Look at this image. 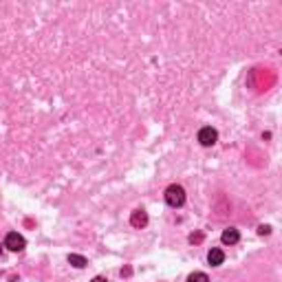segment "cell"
Instances as JSON below:
<instances>
[{"instance_id": "obj_1", "label": "cell", "mask_w": 282, "mask_h": 282, "mask_svg": "<svg viewBox=\"0 0 282 282\" xmlns=\"http://www.w3.org/2000/svg\"><path fill=\"white\" fill-rule=\"evenodd\" d=\"M165 203L170 205V207H181L185 203V190L181 185L177 183H172V185H167V190H165Z\"/></svg>"}, {"instance_id": "obj_2", "label": "cell", "mask_w": 282, "mask_h": 282, "mask_svg": "<svg viewBox=\"0 0 282 282\" xmlns=\"http://www.w3.org/2000/svg\"><path fill=\"white\" fill-rule=\"evenodd\" d=\"M5 247L9 251H22L24 247H26V240L22 234H18V232H9L7 234V238H5Z\"/></svg>"}, {"instance_id": "obj_3", "label": "cell", "mask_w": 282, "mask_h": 282, "mask_svg": "<svg viewBox=\"0 0 282 282\" xmlns=\"http://www.w3.org/2000/svg\"><path fill=\"white\" fill-rule=\"evenodd\" d=\"M218 141V132L212 128V126H205V128L199 130V144L205 148H212Z\"/></svg>"}, {"instance_id": "obj_4", "label": "cell", "mask_w": 282, "mask_h": 282, "mask_svg": "<svg viewBox=\"0 0 282 282\" xmlns=\"http://www.w3.org/2000/svg\"><path fill=\"white\" fill-rule=\"evenodd\" d=\"M130 225L135 227V230H141V227H146L148 225V214L144 210H135L132 212V216H130Z\"/></svg>"}, {"instance_id": "obj_5", "label": "cell", "mask_w": 282, "mask_h": 282, "mask_svg": "<svg viewBox=\"0 0 282 282\" xmlns=\"http://www.w3.org/2000/svg\"><path fill=\"white\" fill-rule=\"evenodd\" d=\"M220 240H223L225 245H236L240 240V234H238L236 227H227V230L223 232V236H220Z\"/></svg>"}, {"instance_id": "obj_6", "label": "cell", "mask_w": 282, "mask_h": 282, "mask_svg": "<svg viewBox=\"0 0 282 282\" xmlns=\"http://www.w3.org/2000/svg\"><path fill=\"white\" fill-rule=\"evenodd\" d=\"M207 263H210L212 267H220L225 263V253L223 249H210V253H207Z\"/></svg>"}, {"instance_id": "obj_7", "label": "cell", "mask_w": 282, "mask_h": 282, "mask_svg": "<svg viewBox=\"0 0 282 282\" xmlns=\"http://www.w3.org/2000/svg\"><path fill=\"white\" fill-rule=\"evenodd\" d=\"M69 263H71L73 267H77V269H84V267L89 265V263H86V258H84V256H77V253H71V256H69Z\"/></svg>"}, {"instance_id": "obj_8", "label": "cell", "mask_w": 282, "mask_h": 282, "mask_svg": "<svg viewBox=\"0 0 282 282\" xmlns=\"http://www.w3.org/2000/svg\"><path fill=\"white\" fill-rule=\"evenodd\" d=\"M187 282H210V278H207L203 271H194L187 276Z\"/></svg>"}, {"instance_id": "obj_9", "label": "cell", "mask_w": 282, "mask_h": 282, "mask_svg": "<svg viewBox=\"0 0 282 282\" xmlns=\"http://www.w3.org/2000/svg\"><path fill=\"white\" fill-rule=\"evenodd\" d=\"M269 232H271V227H267V225H260V227H258V234H260V236H267Z\"/></svg>"}, {"instance_id": "obj_10", "label": "cell", "mask_w": 282, "mask_h": 282, "mask_svg": "<svg viewBox=\"0 0 282 282\" xmlns=\"http://www.w3.org/2000/svg\"><path fill=\"white\" fill-rule=\"evenodd\" d=\"M91 282H106V278H102V276H95V278H93Z\"/></svg>"}, {"instance_id": "obj_11", "label": "cell", "mask_w": 282, "mask_h": 282, "mask_svg": "<svg viewBox=\"0 0 282 282\" xmlns=\"http://www.w3.org/2000/svg\"><path fill=\"white\" fill-rule=\"evenodd\" d=\"M0 251H3V247H0Z\"/></svg>"}]
</instances>
